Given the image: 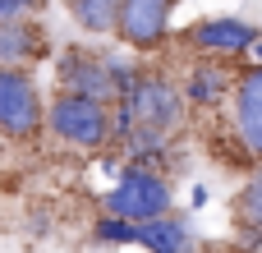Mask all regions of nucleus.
Here are the masks:
<instances>
[{"mask_svg": "<svg viewBox=\"0 0 262 253\" xmlns=\"http://www.w3.org/2000/svg\"><path fill=\"white\" fill-rule=\"evenodd\" d=\"M230 92H235V78L226 74L221 60H203V65H193L189 78H184V101H189V106H221Z\"/></svg>", "mask_w": 262, "mask_h": 253, "instance_id": "9d476101", "label": "nucleus"}, {"mask_svg": "<svg viewBox=\"0 0 262 253\" xmlns=\"http://www.w3.org/2000/svg\"><path fill=\"white\" fill-rule=\"evenodd\" d=\"M134 244H143L147 253H189L193 249V230H189V221H180V217L166 212L157 221H143Z\"/></svg>", "mask_w": 262, "mask_h": 253, "instance_id": "9b49d317", "label": "nucleus"}, {"mask_svg": "<svg viewBox=\"0 0 262 253\" xmlns=\"http://www.w3.org/2000/svg\"><path fill=\"white\" fill-rule=\"evenodd\" d=\"M106 212L129 221V226H143V221H157L170 212V184L143 166H129L120 175V184L106 194Z\"/></svg>", "mask_w": 262, "mask_h": 253, "instance_id": "7ed1b4c3", "label": "nucleus"}, {"mask_svg": "<svg viewBox=\"0 0 262 253\" xmlns=\"http://www.w3.org/2000/svg\"><path fill=\"white\" fill-rule=\"evenodd\" d=\"M235 221H239V230H258L262 235V166L249 175V184L235 198Z\"/></svg>", "mask_w": 262, "mask_h": 253, "instance_id": "ddd939ff", "label": "nucleus"}, {"mask_svg": "<svg viewBox=\"0 0 262 253\" xmlns=\"http://www.w3.org/2000/svg\"><path fill=\"white\" fill-rule=\"evenodd\" d=\"M46 124L55 138L74 143V147H101L111 134H115V115L106 101H92V97H74V92H60L46 111Z\"/></svg>", "mask_w": 262, "mask_h": 253, "instance_id": "f03ea898", "label": "nucleus"}, {"mask_svg": "<svg viewBox=\"0 0 262 253\" xmlns=\"http://www.w3.org/2000/svg\"><path fill=\"white\" fill-rule=\"evenodd\" d=\"M249 55L258 60V69H262V37H258V41H253V46H249Z\"/></svg>", "mask_w": 262, "mask_h": 253, "instance_id": "dca6fc26", "label": "nucleus"}, {"mask_svg": "<svg viewBox=\"0 0 262 253\" xmlns=\"http://www.w3.org/2000/svg\"><path fill=\"white\" fill-rule=\"evenodd\" d=\"M46 55V32L37 18H18V23H0V65L5 69H18L28 60H41Z\"/></svg>", "mask_w": 262, "mask_h": 253, "instance_id": "1a4fd4ad", "label": "nucleus"}, {"mask_svg": "<svg viewBox=\"0 0 262 253\" xmlns=\"http://www.w3.org/2000/svg\"><path fill=\"white\" fill-rule=\"evenodd\" d=\"M69 14L83 32H115L120 0H69Z\"/></svg>", "mask_w": 262, "mask_h": 253, "instance_id": "f8f14e48", "label": "nucleus"}, {"mask_svg": "<svg viewBox=\"0 0 262 253\" xmlns=\"http://www.w3.org/2000/svg\"><path fill=\"white\" fill-rule=\"evenodd\" d=\"M230 101H235V134H239L244 152L262 161V69L258 65L235 78Z\"/></svg>", "mask_w": 262, "mask_h": 253, "instance_id": "6e6552de", "label": "nucleus"}, {"mask_svg": "<svg viewBox=\"0 0 262 253\" xmlns=\"http://www.w3.org/2000/svg\"><path fill=\"white\" fill-rule=\"evenodd\" d=\"M262 32L253 23H244V18H203V23H193L189 28V46L193 51H203L207 60H226V55H249V46L258 41Z\"/></svg>", "mask_w": 262, "mask_h": 253, "instance_id": "0eeeda50", "label": "nucleus"}, {"mask_svg": "<svg viewBox=\"0 0 262 253\" xmlns=\"http://www.w3.org/2000/svg\"><path fill=\"white\" fill-rule=\"evenodd\" d=\"M184 120V92L161 74H134V83L120 92L115 129L134 138L138 152H157L161 138Z\"/></svg>", "mask_w": 262, "mask_h": 253, "instance_id": "f257e3e1", "label": "nucleus"}, {"mask_svg": "<svg viewBox=\"0 0 262 253\" xmlns=\"http://www.w3.org/2000/svg\"><path fill=\"white\" fill-rule=\"evenodd\" d=\"M60 88L74 97H92V101H120V83L106 65V55H92L88 46H69L60 55Z\"/></svg>", "mask_w": 262, "mask_h": 253, "instance_id": "39448f33", "label": "nucleus"}, {"mask_svg": "<svg viewBox=\"0 0 262 253\" xmlns=\"http://www.w3.org/2000/svg\"><path fill=\"white\" fill-rule=\"evenodd\" d=\"M180 0H120V14H115V37L134 51H147L166 37L170 28V14H175Z\"/></svg>", "mask_w": 262, "mask_h": 253, "instance_id": "423d86ee", "label": "nucleus"}, {"mask_svg": "<svg viewBox=\"0 0 262 253\" xmlns=\"http://www.w3.org/2000/svg\"><path fill=\"white\" fill-rule=\"evenodd\" d=\"M41 124H46V106H41L37 83L23 69L0 65V138L28 143V138H37Z\"/></svg>", "mask_w": 262, "mask_h": 253, "instance_id": "20e7f679", "label": "nucleus"}, {"mask_svg": "<svg viewBox=\"0 0 262 253\" xmlns=\"http://www.w3.org/2000/svg\"><path fill=\"white\" fill-rule=\"evenodd\" d=\"M41 0H0V23H18V18H32Z\"/></svg>", "mask_w": 262, "mask_h": 253, "instance_id": "2eb2a0df", "label": "nucleus"}, {"mask_svg": "<svg viewBox=\"0 0 262 253\" xmlns=\"http://www.w3.org/2000/svg\"><path fill=\"white\" fill-rule=\"evenodd\" d=\"M97 240H106V244H134V240H138V226H129V221H120V217H106V221L97 226Z\"/></svg>", "mask_w": 262, "mask_h": 253, "instance_id": "4468645a", "label": "nucleus"}]
</instances>
